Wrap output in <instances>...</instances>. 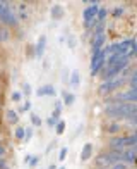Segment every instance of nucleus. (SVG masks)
<instances>
[{
    "label": "nucleus",
    "instance_id": "15",
    "mask_svg": "<svg viewBox=\"0 0 137 169\" xmlns=\"http://www.w3.org/2000/svg\"><path fill=\"white\" fill-rule=\"evenodd\" d=\"M12 100H21V93H19V91H16V93H12Z\"/></svg>",
    "mask_w": 137,
    "mask_h": 169
},
{
    "label": "nucleus",
    "instance_id": "7",
    "mask_svg": "<svg viewBox=\"0 0 137 169\" xmlns=\"http://www.w3.org/2000/svg\"><path fill=\"white\" fill-rule=\"evenodd\" d=\"M62 7H60V5H55V7H53V9H51V16H53V18H62Z\"/></svg>",
    "mask_w": 137,
    "mask_h": 169
},
{
    "label": "nucleus",
    "instance_id": "20",
    "mask_svg": "<svg viewBox=\"0 0 137 169\" xmlns=\"http://www.w3.org/2000/svg\"><path fill=\"white\" fill-rule=\"evenodd\" d=\"M29 107H31V104H29V102H28V104H26L24 107H22V111H28V109H29Z\"/></svg>",
    "mask_w": 137,
    "mask_h": 169
},
{
    "label": "nucleus",
    "instance_id": "2",
    "mask_svg": "<svg viewBox=\"0 0 137 169\" xmlns=\"http://www.w3.org/2000/svg\"><path fill=\"white\" fill-rule=\"evenodd\" d=\"M98 12H99V7L96 4L89 5V7H86V9L82 10V18H84L86 26L87 28H89L93 22H96V16H98Z\"/></svg>",
    "mask_w": 137,
    "mask_h": 169
},
{
    "label": "nucleus",
    "instance_id": "3",
    "mask_svg": "<svg viewBox=\"0 0 137 169\" xmlns=\"http://www.w3.org/2000/svg\"><path fill=\"white\" fill-rule=\"evenodd\" d=\"M0 19H2L5 24H16V22H17V19H16V16H14L12 9L7 7V4H2V2H0Z\"/></svg>",
    "mask_w": 137,
    "mask_h": 169
},
{
    "label": "nucleus",
    "instance_id": "16",
    "mask_svg": "<svg viewBox=\"0 0 137 169\" xmlns=\"http://www.w3.org/2000/svg\"><path fill=\"white\" fill-rule=\"evenodd\" d=\"M33 123H34V124H41V121H39L38 116H33Z\"/></svg>",
    "mask_w": 137,
    "mask_h": 169
},
{
    "label": "nucleus",
    "instance_id": "13",
    "mask_svg": "<svg viewBox=\"0 0 137 169\" xmlns=\"http://www.w3.org/2000/svg\"><path fill=\"white\" fill-rule=\"evenodd\" d=\"M64 128H65V123H64V121H60L58 126H57V133H64Z\"/></svg>",
    "mask_w": 137,
    "mask_h": 169
},
{
    "label": "nucleus",
    "instance_id": "10",
    "mask_svg": "<svg viewBox=\"0 0 137 169\" xmlns=\"http://www.w3.org/2000/svg\"><path fill=\"white\" fill-rule=\"evenodd\" d=\"M7 117H9V121H10V123H17V119H19L17 114L12 112V111H9V112H7Z\"/></svg>",
    "mask_w": 137,
    "mask_h": 169
},
{
    "label": "nucleus",
    "instance_id": "18",
    "mask_svg": "<svg viewBox=\"0 0 137 169\" xmlns=\"http://www.w3.org/2000/svg\"><path fill=\"white\" fill-rule=\"evenodd\" d=\"M17 136H19V138H21V136H22V135H24V130H21V128H19V130H17Z\"/></svg>",
    "mask_w": 137,
    "mask_h": 169
},
{
    "label": "nucleus",
    "instance_id": "17",
    "mask_svg": "<svg viewBox=\"0 0 137 169\" xmlns=\"http://www.w3.org/2000/svg\"><path fill=\"white\" fill-rule=\"evenodd\" d=\"M65 154H67V148H64V150L60 152V160H64V157H65Z\"/></svg>",
    "mask_w": 137,
    "mask_h": 169
},
{
    "label": "nucleus",
    "instance_id": "1",
    "mask_svg": "<svg viewBox=\"0 0 137 169\" xmlns=\"http://www.w3.org/2000/svg\"><path fill=\"white\" fill-rule=\"evenodd\" d=\"M106 112L113 114V116L134 117V114H135V104H134V102H118V104L108 105Z\"/></svg>",
    "mask_w": 137,
    "mask_h": 169
},
{
    "label": "nucleus",
    "instance_id": "14",
    "mask_svg": "<svg viewBox=\"0 0 137 169\" xmlns=\"http://www.w3.org/2000/svg\"><path fill=\"white\" fill-rule=\"evenodd\" d=\"M5 40H9V35L5 33V31L0 30V42H5Z\"/></svg>",
    "mask_w": 137,
    "mask_h": 169
},
{
    "label": "nucleus",
    "instance_id": "9",
    "mask_svg": "<svg viewBox=\"0 0 137 169\" xmlns=\"http://www.w3.org/2000/svg\"><path fill=\"white\" fill-rule=\"evenodd\" d=\"M64 99H65V104L67 105H72L74 100H76V97H74L72 93H64Z\"/></svg>",
    "mask_w": 137,
    "mask_h": 169
},
{
    "label": "nucleus",
    "instance_id": "4",
    "mask_svg": "<svg viewBox=\"0 0 137 169\" xmlns=\"http://www.w3.org/2000/svg\"><path fill=\"white\" fill-rule=\"evenodd\" d=\"M106 62V54H105V50H99V52H96L93 55V66H91V73L96 74L99 69H101V66Z\"/></svg>",
    "mask_w": 137,
    "mask_h": 169
},
{
    "label": "nucleus",
    "instance_id": "12",
    "mask_svg": "<svg viewBox=\"0 0 137 169\" xmlns=\"http://www.w3.org/2000/svg\"><path fill=\"white\" fill-rule=\"evenodd\" d=\"M91 154V145H86V148H84V152H82V159H86V157Z\"/></svg>",
    "mask_w": 137,
    "mask_h": 169
},
{
    "label": "nucleus",
    "instance_id": "19",
    "mask_svg": "<svg viewBox=\"0 0 137 169\" xmlns=\"http://www.w3.org/2000/svg\"><path fill=\"white\" fill-rule=\"evenodd\" d=\"M24 91H26V93H29V91H31V87H29V85H24Z\"/></svg>",
    "mask_w": 137,
    "mask_h": 169
},
{
    "label": "nucleus",
    "instance_id": "11",
    "mask_svg": "<svg viewBox=\"0 0 137 169\" xmlns=\"http://www.w3.org/2000/svg\"><path fill=\"white\" fill-rule=\"evenodd\" d=\"M77 83H79V73H77V71H74L72 78H70V85H74V87H76Z\"/></svg>",
    "mask_w": 137,
    "mask_h": 169
},
{
    "label": "nucleus",
    "instance_id": "21",
    "mask_svg": "<svg viewBox=\"0 0 137 169\" xmlns=\"http://www.w3.org/2000/svg\"><path fill=\"white\" fill-rule=\"evenodd\" d=\"M2 152H4V148H2V147H0V154H2Z\"/></svg>",
    "mask_w": 137,
    "mask_h": 169
},
{
    "label": "nucleus",
    "instance_id": "6",
    "mask_svg": "<svg viewBox=\"0 0 137 169\" xmlns=\"http://www.w3.org/2000/svg\"><path fill=\"white\" fill-rule=\"evenodd\" d=\"M118 100H130V102H134L135 100V88H132L130 91H127V93H122V95H118Z\"/></svg>",
    "mask_w": 137,
    "mask_h": 169
},
{
    "label": "nucleus",
    "instance_id": "5",
    "mask_svg": "<svg viewBox=\"0 0 137 169\" xmlns=\"http://www.w3.org/2000/svg\"><path fill=\"white\" fill-rule=\"evenodd\" d=\"M36 93H38L39 97L41 95H55V88L51 87V85H45V87H41Z\"/></svg>",
    "mask_w": 137,
    "mask_h": 169
},
{
    "label": "nucleus",
    "instance_id": "8",
    "mask_svg": "<svg viewBox=\"0 0 137 169\" xmlns=\"http://www.w3.org/2000/svg\"><path fill=\"white\" fill-rule=\"evenodd\" d=\"M43 47H45V36H41L39 42H38V47H36V54H38V55L43 54Z\"/></svg>",
    "mask_w": 137,
    "mask_h": 169
}]
</instances>
